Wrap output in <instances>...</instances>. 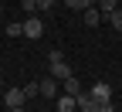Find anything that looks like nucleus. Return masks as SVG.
<instances>
[{
	"label": "nucleus",
	"mask_w": 122,
	"mask_h": 112,
	"mask_svg": "<svg viewBox=\"0 0 122 112\" xmlns=\"http://www.w3.org/2000/svg\"><path fill=\"white\" fill-rule=\"evenodd\" d=\"M7 37H24V24H7Z\"/></svg>",
	"instance_id": "13"
},
{
	"label": "nucleus",
	"mask_w": 122,
	"mask_h": 112,
	"mask_svg": "<svg viewBox=\"0 0 122 112\" xmlns=\"http://www.w3.org/2000/svg\"><path fill=\"white\" fill-rule=\"evenodd\" d=\"M44 34V24H41V17H34V14H30V17L24 21V37H30V41H37Z\"/></svg>",
	"instance_id": "3"
},
{
	"label": "nucleus",
	"mask_w": 122,
	"mask_h": 112,
	"mask_svg": "<svg viewBox=\"0 0 122 112\" xmlns=\"http://www.w3.org/2000/svg\"><path fill=\"white\" fill-rule=\"evenodd\" d=\"M24 95H27V99H34V95H37V82H27V85H24Z\"/></svg>",
	"instance_id": "14"
},
{
	"label": "nucleus",
	"mask_w": 122,
	"mask_h": 112,
	"mask_svg": "<svg viewBox=\"0 0 122 112\" xmlns=\"http://www.w3.org/2000/svg\"><path fill=\"white\" fill-rule=\"evenodd\" d=\"M75 109H78V102H75V95H58V112H75Z\"/></svg>",
	"instance_id": "8"
},
{
	"label": "nucleus",
	"mask_w": 122,
	"mask_h": 112,
	"mask_svg": "<svg viewBox=\"0 0 122 112\" xmlns=\"http://www.w3.org/2000/svg\"><path fill=\"white\" fill-rule=\"evenodd\" d=\"M81 14H85V24H88V27H98V24L105 21V14H102V10H98L95 4H92V7H85Z\"/></svg>",
	"instance_id": "5"
},
{
	"label": "nucleus",
	"mask_w": 122,
	"mask_h": 112,
	"mask_svg": "<svg viewBox=\"0 0 122 112\" xmlns=\"http://www.w3.org/2000/svg\"><path fill=\"white\" fill-rule=\"evenodd\" d=\"M75 102H78V109H81V112H98V102L92 99L88 92H81V95H75Z\"/></svg>",
	"instance_id": "7"
},
{
	"label": "nucleus",
	"mask_w": 122,
	"mask_h": 112,
	"mask_svg": "<svg viewBox=\"0 0 122 112\" xmlns=\"http://www.w3.org/2000/svg\"><path fill=\"white\" fill-rule=\"evenodd\" d=\"M65 92H68V95H81L85 88H81V82H78V78L71 75V78H65Z\"/></svg>",
	"instance_id": "9"
},
{
	"label": "nucleus",
	"mask_w": 122,
	"mask_h": 112,
	"mask_svg": "<svg viewBox=\"0 0 122 112\" xmlns=\"http://www.w3.org/2000/svg\"><path fill=\"white\" fill-rule=\"evenodd\" d=\"M37 95H44V99H58V78H54V75L37 78Z\"/></svg>",
	"instance_id": "1"
},
{
	"label": "nucleus",
	"mask_w": 122,
	"mask_h": 112,
	"mask_svg": "<svg viewBox=\"0 0 122 112\" xmlns=\"http://www.w3.org/2000/svg\"><path fill=\"white\" fill-rule=\"evenodd\" d=\"M54 4H58V0H37V10H51Z\"/></svg>",
	"instance_id": "16"
},
{
	"label": "nucleus",
	"mask_w": 122,
	"mask_h": 112,
	"mask_svg": "<svg viewBox=\"0 0 122 112\" xmlns=\"http://www.w3.org/2000/svg\"><path fill=\"white\" fill-rule=\"evenodd\" d=\"M10 112H24V105H17V109H10Z\"/></svg>",
	"instance_id": "18"
},
{
	"label": "nucleus",
	"mask_w": 122,
	"mask_h": 112,
	"mask_svg": "<svg viewBox=\"0 0 122 112\" xmlns=\"http://www.w3.org/2000/svg\"><path fill=\"white\" fill-rule=\"evenodd\" d=\"M98 112H115V105H112V99H109V102H98Z\"/></svg>",
	"instance_id": "17"
},
{
	"label": "nucleus",
	"mask_w": 122,
	"mask_h": 112,
	"mask_svg": "<svg viewBox=\"0 0 122 112\" xmlns=\"http://www.w3.org/2000/svg\"><path fill=\"white\" fill-rule=\"evenodd\" d=\"M20 4H24V10H27V14H34V10H37V0H20Z\"/></svg>",
	"instance_id": "15"
},
{
	"label": "nucleus",
	"mask_w": 122,
	"mask_h": 112,
	"mask_svg": "<svg viewBox=\"0 0 122 112\" xmlns=\"http://www.w3.org/2000/svg\"><path fill=\"white\" fill-rule=\"evenodd\" d=\"M105 21H109V24H112V27L119 31V34H122V7H115L112 14H105Z\"/></svg>",
	"instance_id": "10"
},
{
	"label": "nucleus",
	"mask_w": 122,
	"mask_h": 112,
	"mask_svg": "<svg viewBox=\"0 0 122 112\" xmlns=\"http://www.w3.org/2000/svg\"><path fill=\"white\" fill-rule=\"evenodd\" d=\"M4 99H7V109H17V105H24V88H7L4 92Z\"/></svg>",
	"instance_id": "6"
},
{
	"label": "nucleus",
	"mask_w": 122,
	"mask_h": 112,
	"mask_svg": "<svg viewBox=\"0 0 122 112\" xmlns=\"http://www.w3.org/2000/svg\"><path fill=\"white\" fill-rule=\"evenodd\" d=\"M92 4H95V0H65V7H71V10H85Z\"/></svg>",
	"instance_id": "12"
},
{
	"label": "nucleus",
	"mask_w": 122,
	"mask_h": 112,
	"mask_svg": "<svg viewBox=\"0 0 122 112\" xmlns=\"http://www.w3.org/2000/svg\"><path fill=\"white\" fill-rule=\"evenodd\" d=\"M51 65V75L58 78V82H65V78H71V68L65 65V58H54V61H48Z\"/></svg>",
	"instance_id": "4"
},
{
	"label": "nucleus",
	"mask_w": 122,
	"mask_h": 112,
	"mask_svg": "<svg viewBox=\"0 0 122 112\" xmlns=\"http://www.w3.org/2000/svg\"><path fill=\"white\" fill-rule=\"evenodd\" d=\"M95 7H98L102 14H112V10L119 7V0H95Z\"/></svg>",
	"instance_id": "11"
},
{
	"label": "nucleus",
	"mask_w": 122,
	"mask_h": 112,
	"mask_svg": "<svg viewBox=\"0 0 122 112\" xmlns=\"http://www.w3.org/2000/svg\"><path fill=\"white\" fill-rule=\"evenodd\" d=\"M88 95H92L95 102H109V99H112V85H109V82H92Z\"/></svg>",
	"instance_id": "2"
}]
</instances>
